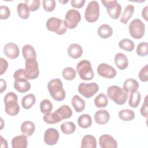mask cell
<instances>
[{
    "label": "cell",
    "instance_id": "8d00e7d4",
    "mask_svg": "<svg viewBox=\"0 0 148 148\" xmlns=\"http://www.w3.org/2000/svg\"><path fill=\"white\" fill-rule=\"evenodd\" d=\"M108 98L103 93L99 94L94 99V104L97 108H105L108 105Z\"/></svg>",
    "mask_w": 148,
    "mask_h": 148
},
{
    "label": "cell",
    "instance_id": "836d02e7",
    "mask_svg": "<svg viewBox=\"0 0 148 148\" xmlns=\"http://www.w3.org/2000/svg\"><path fill=\"white\" fill-rule=\"evenodd\" d=\"M43 119L45 123L49 124H56L61 121L59 116L57 115V114L55 112H54L53 113L48 112V113H45Z\"/></svg>",
    "mask_w": 148,
    "mask_h": 148
},
{
    "label": "cell",
    "instance_id": "7a4b0ae2",
    "mask_svg": "<svg viewBox=\"0 0 148 148\" xmlns=\"http://www.w3.org/2000/svg\"><path fill=\"white\" fill-rule=\"evenodd\" d=\"M108 97L117 105H123L128 99V93L123 88L118 86H109L107 90Z\"/></svg>",
    "mask_w": 148,
    "mask_h": 148
},
{
    "label": "cell",
    "instance_id": "277c9868",
    "mask_svg": "<svg viewBox=\"0 0 148 148\" xmlns=\"http://www.w3.org/2000/svg\"><path fill=\"white\" fill-rule=\"evenodd\" d=\"M17 95L13 92H8L4 97L5 112L9 116H16L20 111Z\"/></svg>",
    "mask_w": 148,
    "mask_h": 148
},
{
    "label": "cell",
    "instance_id": "d590c367",
    "mask_svg": "<svg viewBox=\"0 0 148 148\" xmlns=\"http://www.w3.org/2000/svg\"><path fill=\"white\" fill-rule=\"evenodd\" d=\"M60 128L64 134L69 135L75 132L76 130V125L72 121H65L61 124Z\"/></svg>",
    "mask_w": 148,
    "mask_h": 148
},
{
    "label": "cell",
    "instance_id": "d6986e66",
    "mask_svg": "<svg viewBox=\"0 0 148 148\" xmlns=\"http://www.w3.org/2000/svg\"><path fill=\"white\" fill-rule=\"evenodd\" d=\"M68 56L73 58H80L83 54V49L82 46L77 43H72L69 46L67 50Z\"/></svg>",
    "mask_w": 148,
    "mask_h": 148
},
{
    "label": "cell",
    "instance_id": "e575fe53",
    "mask_svg": "<svg viewBox=\"0 0 148 148\" xmlns=\"http://www.w3.org/2000/svg\"><path fill=\"white\" fill-rule=\"evenodd\" d=\"M119 46L120 49L125 51H132L134 49L135 43L132 40L127 38H125L119 42Z\"/></svg>",
    "mask_w": 148,
    "mask_h": 148
},
{
    "label": "cell",
    "instance_id": "7bdbcfd3",
    "mask_svg": "<svg viewBox=\"0 0 148 148\" xmlns=\"http://www.w3.org/2000/svg\"><path fill=\"white\" fill-rule=\"evenodd\" d=\"M139 79L143 82H146L148 81V65H145L139 71L138 74Z\"/></svg>",
    "mask_w": 148,
    "mask_h": 148
},
{
    "label": "cell",
    "instance_id": "5bb4252c",
    "mask_svg": "<svg viewBox=\"0 0 148 148\" xmlns=\"http://www.w3.org/2000/svg\"><path fill=\"white\" fill-rule=\"evenodd\" d=\"M59 136V132L56 128H49L45 132L43 136L44 142L48 145H54L58 142Z\"/></svg>",
    "mask_w": 148,
    "mask_h": 148
},
{
    "label": "cell",
    "instance_id": "603a6c76",
    "mask_svg": "<svg viewBox=\"0 0 148 148\" xmlns=\"http://www.w3.org/2000/svg\"><path fill=\"white\" fill-rule=\"evenodd\" d=\"M71 103L75 111L77 113L82 112L86 106V103L84 100H83L77 95H75L72 97Z\"/></svg>",
    "mask_w": 148,
    "mask_h": 148
},
{
    "label": "cell",
    "instance_id": "b9f144b4",
    "mask_svg": "<svg viewBox=\"0 0 148 148\" xmlns=\"http://www.w3.org/2000/svg\"><path fill=\"white\" fill-rule=\"evenodd\" d=\"M42 5L45 11L50 12L54 10L56 3L54 0H43L42 1Z\"/></svg>",
    "mask_w": 148,
    "mask_h": 148
},
{
    "label": "cell",
    "instance_id": "c3c4849f",
    "mask_svg": "<svg viewBox=\"0 0 148 148\" xmlns=\"http://www.w3.org/2000/svg\"><path fill=\"white\" fill-rule=\"evenodd\" d=\"M6 88V83L5 82V80H4L2 79H1L0 80V88H1V93H2Z\"/></svg>",
    "mask_w": 148,
    "mask_h": 148
},
{
    "label": "cell",
    "instance_id": "f907efd6",
    "mask_svg": "<svg viewBox=\"0 0 148 148\" xmlns=\"http://www.w3.org/2000/svg\"><path fill=\"white\" fill-rule=\"evenodd\" d=\"M0 143H1V147H8V142L6 139H5L2 136H0Z\"/></svg>",
    "mask_w": 148,
    "mask_h": 148
},
{
    "label": "cell",
    "instance_id": "7402d4cb",
    "mask_svg": "<svg viewBox=\"0 0 148 148\" xmlns=\"http://www.w3.org/2000/svg\"><path fill=\"white\" fill-rule=\"evenodd\" d=\"M35 125L31 121H25L21 125V132L27 136H31L35 132Z\"/></svg>",
    "mask_w": 148,
    "mask_h": 148
},
{
    "label": "cell",
    "instance_id": "3957f363",
    "mask_svg": "<svg viewBox=\"0 0 148 148\" xmlns=\"http://www.w3.org/2000/svg\"><path fill=\"white\" fill-rule=\"evenodd\" d=\"M14 79V87L20 93H24L29 90L31 84L25 77V70L24 69H19L16 71L13 74Z\"/></svg>",
    "mask_w": 148,
    "mask_h": 148
},
{
    "label": "cell",
    "instance_id": "7c38bea8",
    "mask_svg": "<svg viewBox=\"0 0 148 148\" xmlns=\"http://www.w3.org/2000/svg\"><path fill=\"white\" fill-rule=\"evenodd\" d=\"M99 90V86L95 82L87 83H81L78 87L79 92L86 98H90L94 95Z\"/></svg>",
    "mask_w": 148,
    "mask_h": 148
},
{
    "label": "cell",
    "instance_id": "7dc6e473",
    "mask_svg": "<svg viewBox=\"0 0 148 148\" xmlns=\"http://www.w3.org/2000/svg\"><path fill=\"white\" fill-rule=\"evenodd\" d=\"M85 2V0H72L71 4L72 7L75 8H81L84 6Z\"/></svg>",
    "mask_w": 148,
    "mask_h": 148
},
{
    "label": "cell",
    "instance_id": "9a60e30c",
    "mask_svg": "<svg viewBox=\"0 0 148 148\" xmlns=\"http://www.w3.org/2000/svg\"><path fill=\"white\" fill-rule=\"evenodd\" d=\"M5 55L10 59L17 58L20 54L18 46L12 42L6 43L3 47Z\"/></svg>",
    "mask_w": 148,
    "mask_h": 148
},
{
    "label": "cell",
    "instance_id": "484cf974",
    "mask_svg": "<svg viewBox=\"0 0 148 148\" xmlns=\"http://www.w3.org/2000/svg\"><path fill=\"white\" fill-rule=\"evenodd\" d=\"M36 102L35 96L32 94H29L23 97L21 100V105L25 109H30Z\"/></svg>",
    "mask_w": 148,
    "mask_h": 148
},
{
    "label": "cell",
    "instance_id": "8992f818",
    "mask_svg": "<svg viewBox=\"0 0 148 148\" xmlns=\"http://www.w3.org/2000/svg\"><path fill=\"white\" fill-rule=\"evenodd\" d=\"M46 28L50 31L54 32L58 35L64 34L67 30L64 21L57 17H50L46 22Z\"/></svg>",
    "mask_w": 148,
    "mask_h": 148
},
{
    "label": "cell",
    "instance_id": "f1b7e54d",
    "mask_svg": "<svg viewBox=\"0 0 148 148\" xmlns=\"http://www.w3.org/2000/svg\"><path fill=\"white\" fill-rule=\"evenodd\" d=\"M23 56L25 60L29 58H36V54L33 46L30 45H25L22 48Z\"/></svg>",
    "mask_w": 148,
    "mask_h": 148
},
{
    "label": "cell",
    "instance_id": "44dd1931",
    "mask_svg": "<svg viewBox=\"0 0 148 148\" xmlns=\"http://www.w3.org/2000/svg\"><path fill=\"white\" fill-rule=\"evenodd\" d=\"M59 116L61 121L64 119L70 118L72 115V110L71 108L66 105H63L54 111Z\"/></svg>",
    "mask_w": 148,
    "mask_h": 148
},
{
    "label": "cell",
    "instance_id": "60d3db41",
    "mask_svg": "<svg viewBox=\"0 0 148 148\" xmlns=\"http://www.w3.org/2000/svg\"><path fill=\"white\" fill-rule=\"evenodd\" d=\"M24 3L27 6L29 12H35L39 9L40 1L39 0H28L25 1Z\"/></svg>",
    "mask_w": 148,
    "mask_h": 148
},
{
    "label": "cell",
    "instance_id": "ac0fdd59",
    "mask_svg": "<svg viewBox=\"0 0 148 148\" xmlns=\"http://www.w3.org/2000/svg\"><path fill=\"white\" fill-rule=\"evenodd\" d=\"M114 61L116 66L120 70H124L128 66V58L127 56L122 53H118L115 55Z\"/></svg>",
    "mask_w": 148,
    "mask_h": 148
},
{
    "label": "cell",
    "instance_id": "2e32d148",
    "mask_svg": "<svg viewBox=\"0 0 148 148\" xmlns=\"http://www.w3.org/2000/svg\"><path fill=\"white\" fill-rule=\"evenodd\" d=\"M99 146L102 148H117V143L111 135L103 134L99 138Z\"/></svg>",
    "mask_w": 148,
    "mask_h": 148
},
{
    "label": "cell",
    "instance_id": "ba28073f",
    "mask_svg": "<svg viewBox=\"0 0 148 148\" xmlns=\"http://www.w3.org/2000/svg\"><path fill=\"white\" fill-rule=\"evenodd\" d=\"M130 35L134 39H141L145 31V25L144 23L138 18L132 20L128 26Z\"/></svg>",
    "mask_w": 148,
    "mask_h": 148
},
{
    "label": "cell",
    "instance_id": "cb8c5ba5",
    "mask_svg": "<svg viewBox=\"0 0 148 148\" xmlns=\"http://www.w3.org/2000/svg\"><path fill=\"white\" fill-rule=\"evenodd\" d=\"M97 147V141L95 138L91 135H85L81 142L82 148H95Z\"/></svg>",
    "mask_w": 148,
    "mask_h": 148
},
{
    "label": "cell",
    "instance_id": "1f68e13d",
    "mask_svg": "<svg viewBox=\"0 0 148 148\" xmlns=\"http://www.w3.org/2000/svg\"><path fill=\"white\" fill-rule=\"evenodd\" d=\"M17 11L18 16L24 20L27 19L29 16V10L25 3H20L17 5Z\"/></svg>",
    "mask_w": 148,
    "mask_h": 148
},
{
    "label": "cell",
    "instance_id": "e0dca14e",
    "mask_svg": "<svg viewBox=\"0 0 148 148\" xmlns=\"http://www.w3.org/2000/svg\"><path fill=\"white\" fill-rule=\"evenodd\" d=\"M110 119V115L106 110L100 109L97 110L94 114V120L98 124L103 125L108 123Z\"/></svg>",
    "mask_w": 148,
    "mask_h": 148
},
{
    "label": "cell",
    "instance_id": "30bf717a",
    "mask_svg": "<svg viewBox=\"0 0 148 148\" xmlns=\"http://www.w3.org/2000/svg\"><path fill=\"white\" fill-rule=\"evenodd\" d=\"M101 2L106 8L109 16L113 19H117L121 13V6L116 0L102 1Z\"/></svg>",
    "mask_w": 148,
    "mask_h": 148
},
{
    "label": "cell",
    "instance_id": "d6a6232c",
    "mask_svg": "<svg viewBox=\"0 0 148 148\" xmlns=\"http://www.w3.org/2000/svg\"><path fill=\"white\" fill-rule=\"evenodd\" d=\"M119 117L123 121H131L135 118V114L133 110L128 109H125L121 110L119 112Z\"/></svg>",
    "mask_w": 148,
    "mask_h": 148
},
{
    "label": "cell",
    "instance_id": "9c48e42d",
    "mask_svg": "<svg viewBox=\"0 0 148 148\" xmlns=\"http://www.w3.org/2000/svg\"><path fill=\"white\" fill-rule=\"evenodd\" d=\"M25 75L28 80L35 79L39 76V71L36 59L29 58L25 60Z\"/></svg>",
    "mask_w": 148,
    "mask_h": 148
},
{
    "label": "cell",
    "instance_id": "f6af8a7d",
    "mask_svg": "<svg viewBox=\"0 0 148 148\" xmlns=\"http://www.w3.org/2000/svg\"><path fill=\"white\" fill-rule=\"evenodd\" d=\"M147 110H148V104H147V95L146 96L145 99V101L143 104L142 105L141 108H140V113L142 115V116L147 118Z\"/></svg>",
    "mask_w": 148,
    "mask_h": 148
},
{
    "label": "cell",
    "instance_id": "6da1fadb",
    "mask_svg": "<svg viewBox=\"0 0 148 148\" xmlns=\"http://www.w3.org/2000/svg\"><path fill=\"white\" fill-rule=\"evenodd\" d=\"M47 88L51 97L57 101H63L65 98V91L63 84L60 79H53L50 80Z\"/></svg>",
    "mask_w": 148,
    "mask_h": 148
},
{
    "label": "cell",
    "instance_id": "74e56055",
    "mask_svg": "<svg viewBox=\"0 0 148 148\" xmlns=\"http://www.w3.org/2000/svg\"><path fill=\"white\" fill-rule=\"evenodd\" d=\"M62 74L64 79L68 81L73 80L76 76V72L75 70L72 67L65 68L62 71Z\"/></svg>",
    "mask_w": 148,
    "mask_h": 148
},
{
    "label": "cell",
    "instance_id": "4316f807",
    "mask_svg": "<svg viewBox=\"0 0 148 148\" xmlns=\"http://www.w3.org/2000/svg\"><path fill=\"white\" fill-rule=\"evenodd\" d=\"M77 124L82 128H87L92 124V119L91 116L87 114L80 115L77 119Z\"/></svg>",
    "mask_w": 148,
    "mask_h": 148
},
{
    "label": "cell",
    "instance_id": "ee69618b",
    "mask_svg": "<svg viewBox=\"0 0 148 148\" xmlns=\"http://www.w3.org/2000/svg\"><path fill=\"white\" fill-rule=\"evenodd\" d=\"M0 18L1 20L7 19L10 15V11L9 8L6 6L1 5L0 7Z\"/></svg>",
    "mask_w": 148,
    "mask_h": 148
},
{
    "label": "cell",
    "instance_id": "5b68a950",
    "mask_svg": "<svg viewBox=\"0 0 148 148\" xmlns=\"http://www.w3.org/2000/svg\"><path fill=\"white\" fill-rule=\"evenodd\" d=\"M76 71L80 79L82 80H90L94 76L91 64L87 60H82L77 63L76 65Z\"/></svg>",
    "mask_w": 148,
    "mask_h": 148
},
{
    "label": "cell",
    "instance_id": "bcb514c9",
    "mask_svg": "<svg viewBox=\"0 0 148 148\" xmlns=\"http://www.w3.org/2000/svg\"><path fill=\"white\" fill-rule=\"evenodd\" d=\"M0 75H2L8 67V63L5 59L1 57L0 58Z\"/></svg>",
    "mask_w": 148,
    "mask_h": 148
},
{
    "label": "cell",
    "instance_id": "ab89813d",
    "mask_svg": "<svg viewBox=\"0 0 148 148\" xmlns=\"http://www.w3.org/2000/svg\"><path fill=\"white\" fill-rule=\"evenodd\" d=\"M136 53L141 57L146 56L148 54V43L147 42L139 43L136 48Z\"/></svg>",
    "mask_w": 148,
    "mask_h": 148
},
{
    "label": "cell",
    "instance_id": "4fadbf2b",
    "mask_svg": "<svg viewBox=\"0 0 148 148\" xmlns=\"http://www.w3.org/2000/svg\"><path fill=\"white\" fill-rule=\"evenodd\" d=\"M97 72L99 76L108 79H112L116 76V69L106 63H101L98 66Z\"/></svg>",
    "mask_w": 148,
    "mask_h": 148
},
{
    "label": "cell",
    "instance_id": "f546056e",
    "mask_svg": "<svg viewBox=\"0 0 148 148\" xmlns=\"http://www.w3.org/2000/svg\"><path fill=\"white\" fill-rule=\"evenodd\" d=\"M141 99V94L138 91L131 92L128 104L130 106L136 108L138 106Z\"/></svg>",
    "mask_w": 148,
    "mask_h": 148
},
{
    "label": "cell",
    "instance_id": "8fae6325",
    "mask_svg": "<svg viewBox=\"0 0 148 148\" xmlns=\"http://www.w3.org/2000/svg\"><path fill=\"white\" fill-rule=\"evenodd\" d=\"M81 20V14L75 9H69L66 13L64 23L67 28L73 29L76 27Z\"/></svg>",
    "mask_w": 148,
    "mask_h": 148
},
{
    "label": "cell",
    "instance_id": "f35d334b",
    "mask_svg": "<svg viewBox=\"0 0 148 148\" xmlns=\"http://www.w3.org/2000/svg\"><path fill=\"white\" fill-rule=\"evenodd\" d=\"M40 109L41 113L44 114L50 112L53 109V104L49 99H43L40 103Z\"/></svg>",
    "mask_w": 148,
    "mask_h": 148
},
{
    "label": "cell",
    "instance_id": "d4e9b609",
    "mask_svg": "<svg viewBox=\"0 0 148 148\" xmlns=\"http://www.w3.org/2000/svg\"><path fill=\"white\" fill-rule=\"evenodd\" d=\"M113 34V29L108 24H102L98 27V35L101 38L106 39L111 36Z\"/></svg>",
    "mask_w": 148,
    "mask_h": 148
},
{
    "label": "cell",
    "instance_id": "83f0119b",
    "mask_svg": "<svg viewBox=\"0 0 148 148\" xmlns=\"http://www.w3.org/2000/svg\"><path fill=\"white\" fill-rule=\"evenodd\" d=\"M134 9H135V8L133 5H127L124 9L122 16L120 18V21L124 24H126L128 23V20L132 16V14L134 12Z\"/></svg>",
    "mask_w": 148,
    "mask_h": 148
},
{
    "label": "cell",
    "instance_id": "4dcf8cb0",
    "mask_svg": "<svg viewBox=\"0 0 148 148\" xmlns=\"http://www.w3.org/2000/svg\"><path fill=\"white\" fill-rule=\"evenodd\" d=\"M123 88L127 92L135 91L138 89L139 83L134 79H128L124 82Z\"/></svg>",
    "mask_w": 148,
    "mask_h": 148
},
{
    "label": "cell",
    "instance_id": "ffe728a7",
    "mask_svg": "<svg viewBox=\"0 0 148 148\" xmlns=\"http://www.w3.org/2000/svg\"><path fill=\"white\" fill-rule=\"evenodd\" d=\"M28 145L27 136L25 135H18L14 137L12 140L13 148H26Z\"/></svg>",
    "mask_w": 148,
    "mask_h": 148
},
{
    "label": "cell",
    "instance_id": "52a82bcc",
    "mask_svg": "<svg viewBox=\"0 0 148 148\" xmlns=\"http://www.w3.org/2000/svg\"><path fill=\"white\" fill-rule=\"evenodd\" d=\"M99 17V5L97 1H92L87 5L84 17L87 21L94 23L97 21Z\"/></svg>",
    "mask_w": 148,
    "mask_h": 148
},
{
    "label": "cell",
    "instance_id": "681fc988",
    "mask_svg": "<svg viewBox=\"0 0 148 148\" xmlns=\"http://www.w3.org/2000/svg\"><path fill=\"white\" fill-rule=\"evenodd\" d=\"M147 10H148V6H146L142 11V16L143 18L146 20L147 21Z\"/></svg>",
    "mask_w": 148,
    "mask_h": 148
}]
</instances>
